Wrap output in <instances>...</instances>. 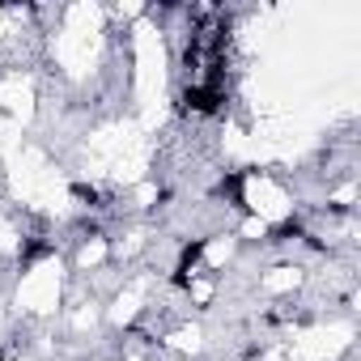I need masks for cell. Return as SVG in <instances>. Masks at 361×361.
<instances>
[{"label": "cell", "instance_id": "1", "mask_svg": "<svg viewBox=\"0 0 361 361\" xmlns=\"http://www.w3.org/2000/svg\"><path fill=\"white\" fill-rule=\"evenodd\" d=\"M73 196H77V200H85V204H98V192H94V188H85V183H77V188H73Z\"/></svg>", "mask_w": 361, "mask_h": 361}]
</instances>
